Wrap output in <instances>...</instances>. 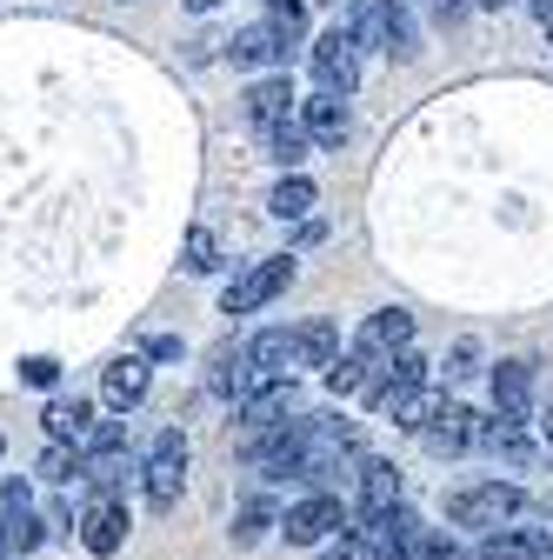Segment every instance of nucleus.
<instances>
[{
    "instance_id": "nucleus-1",
    "label": "nucleus",
    "mask_w": 553,
    "mask_h": 560,
    "mask_svg": "<svg viewBox=\"0 0 553 560\" xmlns=\"http://www.w3.org/2000/svg\"><path fill=\"white\" fill-rule=\"evenodd\" d=\"M527 508V494L514 480H473V487H460V494H447V521L454 527H480V534H494V527H514V514Z\"/></svg>"
},
{
    "instance_id": "nucleus-2",
    "label": "nucleus",
    "mask_w": 553,
    "mask_h": 560,
    "mask_svg": "<svg viewBox=\"0 0 553 560\" xmlns=\"http://www.w3.org/2000/svg\"><path fill=\"white\" fill-rule=\"evenodd\" d=\"M180 487H187V434L180 428H161L148 441V460H141V501L154 514H167L180 501Z\"/></svg>"
},
{
    "instance_id": "nucleus-3",
    "label": "nucleus",
    "mask_w": 553,
    "mask_h": 560,
    "mask_svg": "<svg viewBox=\"0 0 553 560\" xmlns=\"http://www.w3.org/2000/svg\"><path fill=\"white\" fill-rule=\"evenodd\" d=\"M348 527H354V508L340 501V494H307V501H294L281 514L287 547H327L333 534H348Z\"/></svg>"
},
{
    "instance_id": "nucleus-4",
    "label": "nucleus",
    "mask_w": 553,
    "mask_h": 560,
    "mask_svg": "<svg viewBox=\"0 0 553 560\" xmlns=\"http://www.w3.org/2000/svg\"><path fill=\"white\" fill-rule=\"evenodd\" d=\"M294 420H301L294 381H273V387L247 394V400H240V454H247V447H260V441H273V434H287Z\"/></svg>"
},
{
    "instance_id": "nucleus-5",
    "label": "nucleus",
    "mask_w": 553,
    "mask_h": 560,
    "mask_svg": "<svg viewBox=\"0 0 553 560\" xmlns=\"http://www.w3.org/2000/svg\"><path fill=\"white\" fill-rule=\"evenodd\" d=\"M307 60H314V81H320V94H340V101L354 94V81H361V40H354L348 27L320 34Z\"/></svg>"
},
{
    "instance_id": "nucleus-6",
    "label": "nucleus",
    "mask_w": 553,
    "mask_h": 560,
    "mask_svg": "<svg viewBox=\"0 0 553 560\" xmlns=\"http://www.w3.org/2000/svg\"><path fill=\"white\" fill-rule=\"evenodd\" d=\"M287 280H294V260H287V254H281V260H254V267H240V273L227 280L221 307H227V314H260L273 294L287 288Z\"/></svg>"
},
{
    "instance_id": "nucleus-7",
    "label": "nucleus",
    "mask_w": 553,
    "mask_h": 560,
    "mask_svg": "<svg viewBox=\"0 0 553 560\" xmlns=\"http://www.w3.org/2000/svg\"><path fill=\"white\" fill-rule=\"evenodd\" d=\"M47 540V521L27 494V480H0V547L8 553H34Z\"/></svg>"
},
{
    "instance_id": "nucleus-8",
    "label": "nucleus",
    "mask_w": 553,
    "mask_h": 560,
    "mask_svg": "<svg viewBox=\"0 0 553 560\" xmlns=\"http://www.w3.org/2000/svg\"><path fill=\"white\" fill-rule=\"evenodd\" d=\"M421 387H427V361L407 347V354H393V361L374 368V381H367V407H374V413H400Z\"/></svg>"
},
{
    "instance_id": "nucleus-9",
    "label": "nucleus",
    "mask_w": 553,
    "mask_h": 560,
    "mask_svg": "<svg viewBox=\"0 0 553 560\" xmlns=\"http://www.w3.org/2000/svg\"><path fill=\"white\" fill-rule=\"evenodd\" d=\"M240 114H247V127H254V133H267V127L294 120V114H301V101H294V81H287V74H260V81L240 94Z\"/></svg>"
},
{
    "instance_id": "nucleus-10",
    "label": "nucleus",
    "mask_w": 553,
    "mask_h": 560,
    "mask_svg": "<svg viewBox=\"0 0 553 560\" xmlns=\"http://www.w3.org/2000/svg\"><path fill=\"white\" fill-rule=\"evenodd\" d=\"M407 347H413V314L407 307H380L354 334V354H367V361H393V354H407Z\"/></svg>"
},
{
    "instance_id": "nucleus-11",
    "label": "nucleus",
    "mask_w": 553,
    "mask_h": 560,
    "mask_svg": "<svg viewBox=\"0 0 553 560\" xmlns=\"http://www.w3.org/2000/svg\"><path fill=\"white\" fill-rule=\"evenodd\" d=\"M287 40H281V27L273 21H260V27H240L234 40H227V60L234 67H267V74H287Z\"/></svg>"
},
{
    "instance_id": "nucleus-12",
    "label": "nucleus",
    "mask_w": 553,
    "mask_h": 560,
    "mask_svg": "<svg viewBox=\"0 0 553 560\" xmlns=\"http://www.w3.org/2000/svg\"><path fill=\"white\" fill-rule=\"evenodd\" d=\"M81 547L101 553V560L127 547V508H120L114 494H94V501H87V514H81Z\"/></svg>"
},
{
    "instance_id": "nucleus-13",
    "label": "nucleus",
    "mask_w": 553,
    "mask_h": 560,
    "mask_svg": "<svg viewBox=\"0 0 553 560\" xmlns=\"http://www.w3.org/2000/svg\"><path fill=\"white\" fill-rule=\"evenodd\" d=\"M148 387H154V368H148V354H120V361L101 374V400H107L114 413L141 407V400H148Z\"/></svg>"
},
{
    "instance_id": "nucleus-14",
    "label": "nucleus",
    "mask_w": 553,
    "mask_h": 560,
    "mask_svg": "<svg viewBox=\"0 0 553 560\" xmlns=\"http://www.w3.org/2000/svg\"><path fill=\"white\" fill-rule=\"evenodd\" d=\"M301 127H307L314 148H340V140L354 133L348 101H340V94H314V101H301Z\"/></svg>"
},
{
    "instance_id": "nucleus-15",
    "label": "nucleus",
    "mask_w": 553,
    "mask_h": 560,
    "mask_svg": "<svg viewBox=\"0 0 553 560\" xmlns=\"http://www.w3.org/2000/svg\"><path fill=\"white\" fill-rule=\"evenodd\" d=\"M546 553H553L546 527H494V534H480V560H546Z\"/></svg>"
},
{
    "instance_id": "nucleus-16",
    "label": "nucleus",
    "mask_w": 553,
    "mask_h": 560,
    "mask_svg": "<svg viewBox=\"0 0 553 560\" xmlns=\"http://www.w3.org/2000/svg\"><path fill=\"white\" fill-rule=\"evenodd\" d=\"M247 361H254V374L273 387V381H294V327H267V334H254L247 340Z\"/></svg>"
},
{
    "instance_id": "nucleus-17",
    "label": "nucleus",
    "mask_w": 553,
    "mask_h": 560,
    "mask_svg": "<svg viewBox=\"0 0 553 560\" xmlns=\"http://www.w3.org/2000/svg\"><path fill=\"white\" fill-rule=\"evenodd\" d=\"M354 508H361V514L400 508V467H393V460H361V467H354Z\"/></svg>"
},
{
    "instance_id": "nucleus-18",
    "label": "nucleus",
    "mask_w": 553,
    "mask_h": 560,
    "mask_svg": "<svg viewBox=\"0 0 553 560\" xmlns=\"http://www.w3.org/2000/svg\"><path fill=\"white\" fill-rule=\"evenodd\" d=\"M207 387H214L221 400H247V394H260L267 381L254 374V361H247V347H221V354H214V374H207Z\"/></svg>"
},
{
    "instance_id": "nucleus-19",
    "label": "nucleus",
    "mask_w": 553,
    "mask_h": 560,
    "mask_svg": "<svg viewBox=\"0 0 553 560\" xmlns=\"http://www.w3.org/2000/svg\"><path fill=\"white\" fill-rule=\"evenodd\" d=\"M421 441H427V454H467V447L480 441V420H473L460 400H447V407L434 413V428H427Z\"/></svg>"
},
{
    "instance_id": "nucleus-20",
    "label": "nucleus",
    "mask_w": 553,
    "mask_h": 560,
    "mask_svg": "<svg viewBox=\"0 0 553 560\" xmlns=\"http://www.w3.org/2000/svg\"><path fill=\"white\" fill-rule=\"evenodd\" d=\"M374 21H380V47L393 60H413L421 54V27H413V8L407 0H374Z\"/></svg>"
},
{
    "instance_id": "nucleus-21",
    "label": "nucleus",
    "mask_w": 553,
    "mask_h": 560,
    "mask_svg": "<svg viewBox=\"0 0 553 560\" xmlns=\"http://www.w3.org/2000/svg\"><path fill=\"white\" fill-rule=\"evenodd\" d=\"M494 407H501V420H527L533 413V368L527 361H501L494 368Z\"/></svg>"
},
{
    "instance_id": "nucleus-22",
    "label": "nucleus",
    "mask_w": 553,
    "mask_h": 560,
    "mask_svg": "<svg viewBox=\"0 0 553 560\" xmlns=\"http://www.w3.org/2000/svg\"><path fill=\"white\" fill-rule=\"evenodd\" d=\"M340 361V327L333 320H301L294 327V368H333Z\"/></svg>"
},
{
    "instance_id": "nucleus-23",
    "label": "nucleus",
    "mask_w": 553,
    "mask_h": 560,
    "mask_svg": "<svg viewBox=\"0 0 553 560\" xmlns=\"http://www.w3.org/2000/svg\"><path fill=\"white\" fill-rule=\"evenodd\" d=\"M47 441H60V447H87V434H94V407L87 400H47Z\"/></svg>"
},
{
    "instance_id": "nucleus-24",
    "label": "nucleus",
    "mask_w": 553,
    "mask_h": 560,
    "mask_svg": "<svg viewBox=\"0 0 553 560\" xmlns=\"http://www.w3.org/2000/svg\"><path fill=\"white\" fill-rule=\"evenodd\" d=\"M480 447L487 454H501V460H514V467H527L533 460V434H527V420H480Z\"/></svg>"
},
{
    "instance_id": "nucleus-25",
    "label": "nucleus",
    "mask_w": 553,
    "mask_h": 560,
    "mask_svg": "<svg viewBox=\"0 0 553 560\" xmlns=\"http://www.w3.org/2000/svg\"><path fill=\"white\" fill-rule=\"evenodd\" d=\"M307 207H314V180H301V174H281V187L267 194V214L273 221H301Z\"/></svg>"
},
{
    "instance_id": "nucleus-26",
    "label": "nucleus",
    "mask_w": 553,
    "mask_h": 560,
    "mask_svg": "<svg viewBox=\"0 0 553 560\" xmlns=\"http://www.w3.org/2000/svg\"><path fill=\"white\" fill-rule=\"evenodd\" d=\"M260 140H267V154L281 161V167H301V161H307V148H314V140H307V127H301V120H281V127H267Z\"/></svg>"
},
{
    "instance_id": "nucleus-27",
    "label": "nucleus",
    "mask_w": 553,
    "mask_h": 560,
    "mask_svg": "<svg viewBox=\"0 0 553 560\" xmlns=\"http://www.w3.org/2000/svg\"><path fill=\"white\" fill-rule=\"evenodd\" d=\"M267 527H281V514H273V501H247L240 514H234V547H260L267 540Z\"/></svg>"
},
{
    "instance_id": "nucleus-28",
    "label": "nucleus",
    "mask_w": 553,
    "mask_h": 560,
    "mask_svg": "<svg viewBox=\"0 0 553 560\" xmlns=\"http://www.w3.org/2000/svg\"><path fill=\"white\" fill-rule=\"evenodd\" d=\"M440 407H447V394H434V387H421V394H413V400H407V407L393 413V428H407V434H427Z\"/></svg>"
},
{
    "instance_id": "nucleus-29",
    "label": "nucleus",
    "mask_w": 553,
    "mask_h": 560,
    "mask_svg": "<svg viewBox=\"0 0 553 560\" xmlns=\"http://www.w3.org/2000/svg\"><path fill=\"white\" fill-rule=\"evenodd\" d=\"M367 368H374V361H367V354H348V361H333V368H327V374H320V381H327V394H361V387H367V381H374V374H367Z\"/></svg>"
},
{
    "instance_id": "nucleus-30",
    "label": "nucleus",
    "mask_w": 553,
    "mask_h": 560,
    "mask_svg": "<svg viewBox=\"0 0 553 560\" xmlns=\"http://www.w3.org/2000/svg\"><path fill=\"white\" fill-rule=\"evenodd\" d=\"M81 447H60V441H47V454H40V480H54V487H67V480H81Z\"/></svg>"
},
{
    "instance_id": "nucleus-31",
    "label": "nucleus",
    "mask_w": 553,
    "mask_h": 560,
    "mask_svg": "<svg viewBox=\"0 0 553 560\" xmlns=\"http://www.w3.org/2000/svg\"><path fill=\"white\" fill-rule=\"evenodd\" d=\"M214 267H221V241L207 228H193L187 234V273H214Z\"/></svg>"
},
{
    "instance_id": "nucleus-32",
    "label": "nucleus",
    "mask_w": 553,
    "mask_h": 560,
    "mask_svg": "<svg viewBox=\"0 0 553 560\" xmlns=\"http://www.w3.org/2000/svg\"><path fill=\"white\" fill-rule=\"evenodd\" d=\"M320 560H380V553L367 547V534H361V527H348V534H333V540L320 547Z\"/></svg>"
},
{
    "instance_id": "nucleus-33",
    "label": "nucleus",
    "mask_w": 553,
    "mask_h": 560,
    "mask_svg": "<svg viewBox=\"0 0 553 560\" xmlns=\"http://www.w3.org/2000/svg\"><path fill=\"white\" fill-rule=\"evenodd\" d=\"M21 381H27V387H54V381H60V361H54V354H27V361H21Z\"/></svg>"
},
{
    "instance_id": "nucleus-34",
    "label": "nucleus",
    "mask_w": 553,
    "mask_h": 560,
    "mask_svg": "<svg viewBox=\"0 0 553 560\" xmlns=\"http://www.w3.org/2000/svg\"><path fill=\"white\" fill-rule=\"evenodd\" d=\"M467 374H480V347L473 340H460L454 354H447V381H467Z\"/></svg>"
},
{
    "instance_id": "nucleus-35",
    "label": "nucleus",
    "mask_w": 553,
    "mask_h": 560,
    "mask_svg": "<svg viewBox=\"0 0 553 560\" xmlns=\"http://www.w3.org/2000/svg\"><path fill=\"white\" fill-rule=\"evenodd\" d=\"M148 361H180V334H154L148 340Z\"/></svg>"
},
{
    "instance_id": "nucleus-36",
    "label": "nucleus",
    "mask_w": 553,
    "mask_h": 560,
    "mask_svg": "<svg viewBox=\"0 0 553 560\" xmlns=\"http://www.w3.org/2000/svg\"><path fill=\"white\" fill-rule=\"evenodd\" d=\"M533 14H540V27L553 34V0H533Z\"/></svg>"
},
{
    "instance_id": "nucleus-37",
    "label": "nucleus",
    "mask_w": 553,
    "mask_h": 560,
    "mask_svg": "<svg viewBox=\"0 0 553 560\" xmlns=\"http://www.w3.org/2000/svg\"><path fill=\"white\" fill-rule=\"evenodd\" d=\"M187 8H193V14H207V8H221V0H187Z\"/></svg>"
},
{
    "instance_id": "nucleus-38",
    "label": "nucleus",
    "mask_w": 553,
    "mask_h": 560,
    "mask_svg": "<svg viewBox=\"0 0 553 560\" xmlns=\"http://www.w3.org/2000/svg\"><path fill=\"white\" fill-rule=\"evenodd\" d=\"M540 434H546V447H553V413H546V420H540Z\"/></svg>"
},
{
    "instance_id": "nucleus-39",
    "label": "nucleus",
    "mask_w": 553,
    "mask_h": 560,
    "mask_svg": "<svg viewBox=\"0 0 553 560\" xmlns=\"http://www.w3.org/2000/svg\"><path fill=\"white\" fill-rule=\"evenodd\" d=\"M473 8H507V0H473Z\"/></svg>"
},
{
    "instance_id": "nucleus-40",
    "label": "nucleus",
    "mask_w": 553,
    "mask_h": 560,
    "mask_svg": "<svg viewBox=\"0 0 553 560\" xmlns=\"http://www.w3.org/2000/svg\"><path fill=\"white\" fill-rule=\"evenodd\" d=\"M0 460H8V441H0Z\"/></svg>"
},
{
    "instance_id": "nucleus-41",
    "label": "nucleus",
    "mask_w": 553,
    "mask_h": 560,
    "mask_svg": "<svg viewBox=\"0 0 553 560\" xmlns=\"http://www.w3.org/2000/svg\"><path fill=\"white\" fill-rule=\"evenodd\" d=\"M0 560H14V553H8V547H0Z\"/></svg>"
},
{
    "instance_id": "nucleus-42",
    "label": "nucleus",
    "mask_w": 553,
    "mask_h": 560,
    "mask_svg": "<svg viewBox=\"0 0 553 560\" xmlns=\"http://www.w3.org/2000/svg\"><path fill=\"white\" fill-rule=\"evenodd\" d=\"M327 8H340V0H327Z\"/></svg>"
},
{
    "instance_id": "nucleus-43",
    "label": "nucleus",
    "mask_w": 553,
    "mask_h": 560,
    "mask_svg": "<svg viewBox=\"0 0 553 560\" xmlns=\"http://www.w3.org/2000/svg\"><path fill=\"white\" fill-rule=\"evenodd\" d=\"M267 8H273V0H267Z\"/></svg>"
},
{
    "instance_id": "nucleus-44",
    "label": "nucleus",
    "mask_w": 553,
    "mask_h": 560,
    "mask_svg": "<svg viewBox=\"0 0 553 560\" xmlns=\"http://www.w3.org/2000/svg\"><path fill=\"white\" fill-rule=\"evenodd\" d=\"M546 560H553V553H546Z\"/></svg>"
}]
</instances>
